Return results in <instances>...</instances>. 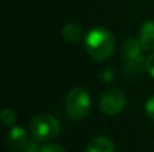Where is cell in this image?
Returning a JSON list of instances; mask_svg holds the SVG:
<instances>
[{
  "instance_id": "1",
  "label": "cell",
  "mask_w": 154,
  "mask_h": 152,
  "mask_svg": "<svg viewBox=\"0 0 154 152\" xmlns=\"http://www.w3.org/2000/svg\"><path fill=\"white\" fill-rule=\"evenodd\" d=\"M85 50L92 59L104 62L112 57L115 51V39L108 30L103 27L92 28L84 39Z\"/></svg>"
},
{
  "instance_id": "2",
  "label": "cell",
  "mask_w": 154,
  "mask_h": 152,
  "mask_svg": "<svg viewBox=\"0 0 154 152\" xmlns=\"http://www.w3.org/2000/svg\"><path fill=\"white\" fill-rule=\"evenodd\" d=\"M30 131L38 142H53L58 137L61 127L54 116L49 113H39L30 121Z\"/></svg>"
},
{
  "instance_id": "3",
  "label": "cell",
  "mask_w": 154,
  "mask_h": 152,
  "mask_svg": "<svg viewBox=\"0 0 154 152\" xmlns=\"http://www.w3.org/2000/svg\"><path fill=\"white\" fill-rule=\"evenodd\" d=\"M91 108V96L84 88H73L65 100V110L72 120L80 121L88 115Z\"/></svg>"
},
{
  "instance_id": "4",
  "label": "cell",
  "mask_w": 154,
  "mask_h": 152,
  "mask_svg": "<svg viewBox=\"0 0 154 152\" xmlns=\"http://www.w3.org/2000/svg\"><path fill=\"white\" fill-rule=\"evenodd\" d=\"M142 45L139 39L127 38L122 45V54L125 59V73L127 75H137L145 69V61L141 54Z\"/></svg>"
},
{
  "instance_id": "5",
  "label": "cell",
  "mask_w": 154,
  "mask_h": 152,
  "mask_svg": "<svg viewBox=\"0 0 154 152\" xmlns=\"http://www.w3.org/2000/svg\"><path fill=\"white\" fill-rule=\"evenodd\" d=\"M127 98L122 89L112 88L103 93L99 101L100 110L107 116H116L125 109Z\"/></svg>"
},
{
  "instance_id": "6",
  "label": "cell",
  "mask_w": 154,
  "mask_h": 152,
  "mask_svg": "<svg viewBox=\"0 0 154 152\" xmlns=\"http://www.w3.org/2000/svg\"><path fill=\"white\" fill-rule=\"evenodd\" d=\"M7 140L10 147L15 151H23L27 143H29L27 133L22 127H11L10 132L7 135Z\"/></svg>"
},
{
  "instance_id": "7",
  "label": "cell",
  "mask_w": 154,
  "mask_h": 152,
  "mask_svg": "<svg viewBox=\"0 0 154 152\" xmlns=\"http://www.w3.org/2000/svg\"><path fill=\"white\" fill-rule=\"evenodd\" d=\"M139 42L142 48L154 53V20H146L139 30Z\"/></svg>"
},
{
  "instance_id": "8",
  "label": "cell",
  "mask_w": 154,
  "mask_h": 152,
  "mask_svg": "<svg viewBox=\"0 0 154 152\" xmlns=\"http://www.w3.org/2000/svg\"><path fill=\"white\" fill-rule=\"evenodd\" d=\"M85 152H115V144L107 136H96L87 144Z\"/></svg>"
},
{
  "instance_id": "9",
  "label": "cell",
  "mask_w": 154,
  "mask_h": 152,
  "mask_svg": "<svg viewBox=\"0 0 154 152\" xmlns=\"http://www.w3.org/2000/svg\"><path fill=\"white\" fill-rule=\"evenodd\" d=\"M82 30L77 23H66L62 27V38L69 43H76L81 39Z\"/></svg>"
},
{
  "instance_id": "10",
  "label": "cell",
  "mask_w": 154,
  "mask_h": 152,
  "mask_svg": "<svg viewBox=\"0 0 154 152\" xmlns=\"http://www.w3.org/2000/svg\"><path fill=\"white\" fill-rule=\"evenodd\" d=\"M0 120L4 127H12L16 121V113L10 108H4L0 113Z\"/></svg>"
},
{
  "instance_id": "11",
  "label": "cell",
  "mask_w": 154,
  "mask_h": 152,
  "mask_svg": "<svg viewBox=\"0 0 154 152\" xmlns=\"http://www.w3.org/2000/svg\"><path fill=\"white\" fill-rule=\"evenodd\" d=\"M145 112H146L147 117H149L150 120L154 121V94L146 101V105H145Z\"/></svg>"
},
{
  "instance_id": "12",
  "label": "cell",
  "mask_w": 154,
  "mask_h": 152,
  "mask_svg": "<svg viewBox=\"0 0 154 152\" xmlns=\"http://www.w3.org/2000/svg\"><path fill=\"white\" fill-rule=\"evenodd\" d=\"M145 69L154 78V53H152L145 61Z\"/></svg>"
},
{
  "instance_id": "13",
  "label": "cell",
  "mask_w": 154,
  "mask_h": 152,
  "mask_svg": "<svg viewBox=\"0 0 154 152\" xmlns=\"http://www.w3.org/2000/svg\"><path fill=\"white\" fill-rule=\"evenodd\" d=\"M41 152H66V151L58 144H46L42 147Z\"/></svg>"
},
{
  "instance_id": "14",
  "label": "cell",
  "mask_w": 154,
  "mask_h": 152,
  "mask_svg": "<svg viewBox=\"0 0 154 152\" xmlns=\"http://www.w3.org/2000/svg\"><path fill=\"white\" fill-rule=\"evenodd\" d=\"M37 142H38V140H37ZM37 142H29V143H27V145L24 147V150L22 152H41L42 147H39V144H38Z\"/></svg>"
},
{
  "instance_id": "15",
  "label": "cell",
  "mask_w": 154,
  "mask_h": 152,
  "mask_svg": "<svg viewBox=\"0 0 154 152\" xmlns=\"http://www.w3.org/2000/svg\"><path fill=\"white\" fill-rule=\"evenodd\" d=\"M100 77H101V81H103V82H111V81L114 80L115 74L111 69H104L103 72H101Z\"/></svg>"
}]
</instances>
